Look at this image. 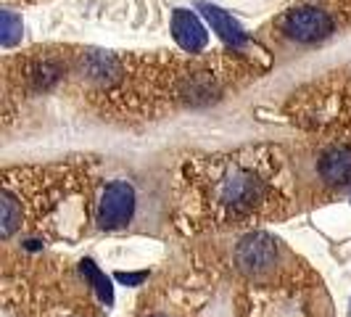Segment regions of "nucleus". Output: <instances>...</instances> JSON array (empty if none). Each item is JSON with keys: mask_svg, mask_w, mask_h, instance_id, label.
<instances>
[{"mask_svg": "<svg viewBox=\"0 0 351 317\" xmlns=\"http://www.w3.org/2000/svg\"><path fill=\"white\" fill-rule=\"evenodd\" d=\"M264 196H267V183L262 180V175L243 164L225 167L217 180V201L235 214H243V211L259 207Z\"/></svg>", "mask_w": 351, "mask_h": 317, "instance_id": "1", "label": "nucleus"}, {"mask_svg": "<svg viewBox=\"0 0 351 317\" xmlns=\"http://www.w3.org/2000/svg\"><path fill=\"white\" fill-rule=\"evenodd\" d=\"M335 30V19L317 5H299L291 8L285 16L280 19V32L293 43H319L325 37H330Z\"/></svg>", "mask_w": 351, "mask_h": 317, "instance_id": "2", "label": "nucleus"}, {"mask_svg": "<svg viewBox=\"0 0 351 317\" xmlns=\"http://www.w3.org/2000/svg\"><path fill=\"white\" fill-rule=\"evenodd\" d=\"M135 214V191L130 183H111L106 185L101 201H98V211H95V220L104 230H117L124 228Z\"/></svg>", "mask_w": 351, "mask_h": 317, "instance_id": "3", "label": "nucleus"}, {"mask_svg": "<svg viewBox=\"0 0 351 317\" xmlns=\"http://www.w3.org/2000/svg\"><path fill=\"white\" fill-rule=\"evenodd\" d=\"M172 37L177 40V45L188 53H198L206 48L209 35L204 30V24L198 21L193 11H185V8H177L172 14Z\"/></svg>", "mask_w": 351, "mask_h": 317, "instance_id": "4", "label": "nucleus"}, {"mask_svg": "<svg viewBox=\"0 0 351 317\" xmlns=\"http://www.w3.org/2000/svg\"><path fill=\"white\" fill-rule=\"evenodd\" d=\"M319 177L333 185L343 188L351 183V143H338L333 148H328L319 158Z\"/></svg>", "mask_w": 351, "mask_h": 317, "instance_id": "5", "label": "nucleus"}, {"mask_svg": "<svg viewBox=\"0 0 351 317\" xmlns=\"http://www.w3.org/2000/svg\"><path fill=\"white\" fill-rule=\"evenodd\" d=\"M275 262V241L267 235H251L238 248V264L248 272H259Z\"/></svg>", "mask_w": 351, "mask_h": 317, "instance_id": "6", "label": "nucleus"}, {"mask_svg": "<svg viewBox=\"0 0 351 317\" xmlns=\"http://www.w3.org/2000/svg\"><path fill=\"white\" fill-rule=\"evenodd\" d=\"M201 11H204L206 21L211 24V30L222 37L228 45H232V48H243V45L248 43V35L243 32V27L230 16V14H225L222 8L211 5V3H201Z\"/></svg>", "mask_w": 351, "mask_h": 317, "instance_id": "7", "label": "nucleus"}, {"mask_svg": "<svg viewBox=\"0 0 351 317\" xmlns=\"http://www.w3.org/2000/svg\"><path fill=\"white\" fill-rule=\"evenodd\" d=\"M82 272H85V278H88L93 285H95V291H98V296L106 301V304H111L114 301V291H111V281L106 278L104 272L95 267V264L90 262V259H85L82 262Z\"/></svg>", "mask_w": 351, "mask_h": 317, "instance_id": "8", "label": "nucleus"}, {"mask_svg": "<svg viewBox=\"0 0 351 317\" xmlns=\"http://www.w3.org/2000/svg\"><path fill=\"white\" fill-rule=\"evenodd\" d=\"M21 37V19L14 11H3V45H14Z\"/></svg>", "mask_w": 351, "mask_h": 317, "instance_id": "9", "label": "nucleus"}, {"mask_svg": "<svg viewBox=\"0 0 351 317\" xmlns=\"http://www.w3.org/2000/svg\"><path fill=\"white\" fill-rule=\"evenodd\" d=\"M143 278H145V272H141V275H124V272H119V281L122 283H141Z\"/></svg>", "mask_w": 351, "mask_h": 317, "instance_id": "10", "label": "nucleus"}, {"mask_svg": "<svg viewBox=\"0 0 351 317\" xmlns=\"http://www.w3.org/2000/svg\"><path fill=\"white\" fill-rule=\"evenodd\" d=\"M154 317H167V315H154Z\"/></svg>", "mask_w": 351, "mask_h": 317, "instance_id": "11", "label": "nucleus"}]
</instances>
